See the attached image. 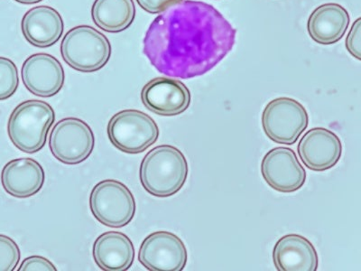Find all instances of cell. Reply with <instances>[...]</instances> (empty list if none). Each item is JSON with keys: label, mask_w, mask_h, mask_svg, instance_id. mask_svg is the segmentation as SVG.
Instances as JSON below:
<instances>
[{"label": "cell", "mask_w": 361, "mask_h": 271, "mask_svg": "<svg viewBox=\"0 0 361 271\" xmlns=\"http://www.w3.org/2000/svg\"><path fill=\"white\" fill-rule=\"evenodd\" d=\"M236 35V29L212 5L183 0L151 23L143 51L158 72L191 79L221 62L233 48Z\"/></svg>", "instance_id": "obj_1"}, {"label": "cell", "mask_w": 361, "mask_h": 271, "mask_svg": "<svg viewBox=\"0 0 361 271\" xmlns=\"http://www.w3.org/2000/svg\"><path fill=\"white\" fill-rule=\"evenodd\" d=\"M188 173V162L182 151L171 145H161L142 160L140 182L151 195L170 198L185 186Z\"/></svg>", "instance_id": "obj_2"}, {"label": "cell", "mask_w": 361, "mask_h": 271, "mask_svg": "<svg viewBox=\"0 0 361 271\" xmlns=\"http://www.w3.org/2000/svg\"><path fill=\"white\" fill-rule=\"evenodd\" d=\"M56 121L50 104L38 100L23 102L8 119V137L22 152L34 154L47 144L48 132Z\"/></svg>", "instance_id": "obj_3"}, {"label": "cell", "mask_w": 361, "mask_h": 271, "mask_svg": "<svg viewBox=\"0 0 361 271\" xmlns=\"http://www.w3.org/2000/svg\"><path fill=\"white\" fill-rule=\"evenodd\" d=\"M111 52L107 37L90 25L70 29L61 44L64 62L80 73H95L102 69L111 59Z\"/></svg>", "instance_id": "obj_4"}, {"label": "cell", "mask_w": 361, "mask_h": 271, "mask_svg": "<svg viewBox=\"0 0 361 271\" xmlns=\"http://www.w3.org/2000/svg\"><path fill=\"white\" fill-rule=\"evenodd\" d=\"M107 132L113 146L127 154L144 152L159 137L156 121L137 109H124L113 116Z\"/></svg>", "instance_id": "obj_5"}, {"label": "cell", "mask_w": 361, "mask_h": 271, "mask_svg": "<svg viewBox=\"0 0 361 271\" xmlns=\"http://www.w3.org/2000/svg\"><path fill=\"white\" fill-rule=\"evenodd\" d=\"M90 207L97 221L111 228H122L133 220V193L121 181L107 179L97 183L90 196Z\"/></svg>", "instance_id": "obj_6"}, {"label": "cell", "mask_w": 361, "mask_h": 271, "mask_svg": "<svg viewBox=\"0 0 361 271\" xmlns=\"http://www.w3.org/2000/svg\"><path fill=\"white\" fill-rule=\"evenodd\" d=\"M308 124L309 116L304 106L288 97L273 100L264 109L263 131L275 143L295 144Z\"/></svg>", "instance_id": "obj_7"}, {"label": "cell", "mask_w": 361, "mask_h": 271, "mask_svg": "<svg viewBox=\"0 0 361 271\" xmlns=\"http://www.w3.org/2000/svg\"><path fill=\"white\" fill-rule=\"evenodd\" d=\"M94 145V134L92 128L80 119H61L51 131V152L63 164L82 163L92 155Z\"/></svg>", "instance_id": "obj_8"}, {"label": "cell", "mask_w": 361, "mask_h": 271, "mask_svg": "<svg viewBox=\"0 0 361 271\" xmlns=\"http://www.w3.org/2000/svg\"><path fill=\"white\" fill-rule=\"evenodd\" d=\"M138 260L147 270L182 271L188 260V253L177 235L159 231L145 239L138 251Z\"/></svg>", "instance_id": "obj_9"}, {"label": "cell", "mask_w": 361, "mask_h": 271, "mask_svg": "<svg viewBox=\"0 0 361 271\" xmlns=\"http://www.w3.org/2000/svg\"><path fill=\"white\" fill-rule=\"evenodd\" d=\"M261 174L271 188L280 193H293L304 186L306 172L291 148H273L264 157Z\"/></svg>", "instance_id": "obj_10"}, {"label": "cell", "mask_w": 361, "mask_h": 271, "mask_svg": "<svg viewBox=\"0 0 361 271\" xmlns=\"http://www.w3.org/2000/svg\"><path fill=\"white\" fill-rule=\"evenodd\" d=\"M141 100L145 107L164 117L182 114L191 104V92L180 80L157 77L143 87Z\"/></svg>", "instance_id": "obj_11"}, {"label": "cell", "mask_w": 361, "mask_h": 271, "mask_svg": "<svg viewBox=\"0 0 361 271\" xmlns=\"http://www.w3.org/2000/svg\"><path fill=\"white\" fill-rule=\"evenodd\" d=\"M25 88L35 96L49 98L58 95L64 85L62 64L49 54H35L27 58L21 69Z\"/></svg>", "instance_id": "obj_12"}, {"label": "cell", "mask_w": 361, "mask_h": 271, "mask_svg": "<svg viewBox=\"0 0 361 271\" xmlns=\"http://www.w3.org/2000/svg\"><path fill=\"white\" fill-rule=\"evenodd\" d=\"M298 152L307 169L324 172L333 169L340 161L343 145L334 132L325 128H314L300 140Z\"/></svg>", "instance_id": "obj_13"}, {"label": "cell", "mask_w": 361, "mask_h": 271, "mask_svg": "<svg viewBox=\"0 0 361 271\" xmlns=\"http://www.w3.org/2000/svg\"><path fill=\"white\" fill-rule=\"evenodd\" d=\"M21 29L29 44L38 48H48L62 37L63 19L56 9L48 6H38L25 13Z\"/></svg>", "instance_id": "obj_14"}, {"label": "cell", "mask_w": 361, "mask_h": 271, "mask_svg": "<svg viewBox=\"0 0 361 271\" xmlns=\"http://www.w3.org/2000/svg\"><path fill=\"white\" fill-rule=\"evenodd\" d=\"M44 171L32 158H17L3 167L1 183L5 191L14 198H27L43 188Z\"/></svg>", "instance_id": "obj_15"}, {"label": "cell", "mask_w": 361, "mask_h": 271, "mask_svg": "<svg viewBox=\"0 0 361 271\" xmlns=\"http://www.w3.org/2000/svg\"><path fill=\"white\" fill-rule=\"evenodd\" d=\"M273 260L279 271H316L319 265L314 245L299 234L279 239L274 247Z\"/></svg>", "instance_id": "obj_16"}, {"label": "cell", "mask_w": 361, "mask_h": 271, "mask_svg": "<svg viewBox=\"0 0 361 271\" xmlns=\"http://www.w3.org/2000/svg\"><path fill=\"white\" fill-rule=\"evenodd\" d=\"M350 18L349 12L337 3H326L316 8L309 17L307 30L317 44H336L346 33Z\"/></svg>", "instance_id": "obj_17"}, {"label": "cell", "mask_w": 361, "mask_h": 271, "mask_svg": "<svg viewBox=\"0 0 361 271\" xmlns=\"http://www.w3.org/2000/svg\"><path fill=\"white\" fill-rule=\"evenodd\" d=\"M93 259L104 271L130 270L135 260V248L130 238L119 231L105 232L96 239Z\"/></svg>", "instance_id": "obj_18"}, {"label": "cell", "mask_w": 361, "mask_h": 271, "mask_svg": "<svg viewBox=\"0 0 361 271\" xmlns=\"http://www.w3.org/2000/svg\"><path fill=\"white\" fill-rule=\"evenodd\" d=\"M135 18L133 0H95L92 8L93 23L108 33H121Z\"/></svg>", "instance_id": "obj_19"}, {"label": "cell", "mask_w": 361, "mask_h": 271, "mask_svg": "<svg viewBox=\"0 0 361 271\" xmlns=\"http://www.w3.org/2000/svg\"><path fill=\"white\" fill-rule=\"evenodd\" d=\"M18 86L17 66L8 58L0 56V102L6 101L14 95Z\"/></svg>", "instance_id": "obj_20"}, {"label": "cell", "mask_w": 361, "mask_h": 271, "mask_svg": "<svg viewBox=\"0 0 361 271\" xmlns=\"http://www.w3.org/2000/svg\"><path fill=\"white\" fill-rule=\"evenodd\" d=\"M20 260V250L11 238L0 234V271H13Z\"/></svg>", "instance_id": "obj_21"}, {"label": "cell", "mask_w": 361, "mask_h": 271, "mask_svg": "<svg viewBox=\"0 0 361 271\" xmlns=\"http://www.w3.org/2000/svg\"><path fill=\"white\" fill-rule=\"evenodd\" d=\"M360 28L361 19L357 18L353 27H351L349 35L346 40V48L348 52L356 59L360 61Z\"/></svg>", "instance_id": "obj_22"}, {"label": "cell", "mask_w": 361, "mask_h": 271, "mask_svg": "<svg viewBox=\"0 0 361 271\" xmlns=\"http://www.w3.org/2000/svg\"><path fill=\"white\" fill-rule=\"evenodd\" d=\"M56 271L49 260L41 256H31L23 260L18 271Z\"/></svg>", "instance_id": "obj_23"}, {"label": "cell", "mask_w": 361, "mask_h": 271, "mask_svg": "<svg viewBox=\"0 0 361 271\" xmlns=\"http://www.w3.org/2000/svg\"><path fill=\"white\" fill-rule=\"evenodd\" d=\"M183 0H137V4L150 14H160Z\"/></svg>", "instance_id": "obj_24"}, {"label": "cell", "mask_w": 361, "mask_h": 271, "mask_svg": "<svg viewBox=\"0 0 361 271\" xmlns=\"http://www.w3.org/2000/svg\"><path fill=\"white\" fill-rule=\"evenodd\" d=\"M15 1H17L18 3H20V4L24 5H34L37 4V3L43 1V0H15Z\"/></svg>", "instance_id": "obj_25"}]
</instances>
